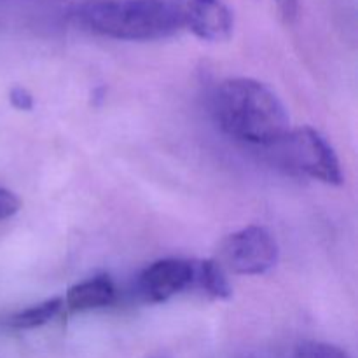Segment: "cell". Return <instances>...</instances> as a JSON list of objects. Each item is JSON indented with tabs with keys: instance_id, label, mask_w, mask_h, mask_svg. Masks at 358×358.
I'll return each mask as SVG.
<instances>
[{
	"instance_id": "8992f818",
	"label": "cell",
	"mask_w": 358,
	"mask_h": 358,
	"mask_svg": "<svg viewBox=\"0 0 358 358\" xmlns=\"http://www.w3.org/2000/svg\"><path fill=\"white\" fill-rule=\"evenodd\" d=\"M194 285V261L161 259L147 266L138 276V292L150 304L166 303Z\"/></svg>"
},
{
	"instance_id": "52a82bcc",
	"label": "cell",
	"mask_w": 358,
	"mask_h": 358,
	"mask_svg": "<svg viewBox=\"0 0 358 358\" xmlns=\"http://www.w3.org/2000/svg\"><path fill=\"white\" fill-rule=\"evenodd\" d=\"M115 297L117 292L112 280L107 276H96L69 289L63 299V306H66L70 313H84L110 306L115 303Z\"/></svg>"
},
{
	"instance_id": "3957f363",
	"label": "cell",
	"mask_w": 358,
	"mask_h": 358,
	"mask_svg": "<svg viewBox=\"0 0 358 358\" xmlns=\"http://www.w3.org/2000/svg\"><path fill=\"white\" fill-rule=\"evenodd\" d=\"M278 145H282L287 163L306 177L327 185L345 182L338 154L317 129L310 126L290 129Z\"/></svg>"
},
{
	"instance_id": "ba28073f",
	"label": "cell",
	"mask_w": 358,
	"mask_h": 358,
	"mask_svg": "<svg viewBox=\"0 0 358 358\" xmlns=\"http://www.w3.org/2000/svg\"><path fill=\"white\" fill-rule=\"evenodd\" d=\"M192 289L201 290L210 299L227 301L233 297L227 271L219 264L217 259L194 261V285Z\"/></svg>"
},
{
	"instance_id": "30bf717a",
	"label": "cell",
	"mask_w": 358,
	"mask_h": 358,
	"mask_svg": "<svg viewBox=\"0 0 358 358\" xmlns=\"http://www.w3.org/2000/svg\"><path fill=\"white\" fill-rule=\"evenodd\" d=\"M297 358H350L338 346L327 343H304L297 348Z\"/></svg>"
},
{
	"instance_id": "7c38bea8",
	"label": "cell",
	"mask_w": 358,
	"mask_h": 358,
	"mask_svg": "<svg viewBox=\"0 0 358 358\" xmlns=\"http://www.w3.org/2000/svg\"><path fill=\"white\" fill-rule=\"evenodd\" d=\"M9 100L17 110H31L34 108V96L24 87H13L9 93Z\"/></svg>"
},
{
	"instance_id": "5bb4252c",
	"label": "cell",
	"mask_w": 358,
	"mask_h": 358,
	"mask_svg": "<svg viewBox=\"0 0 358 358\" xmlns=\"http://www.w3.org/2000/svg\"><path fill=\"white\" fill-rule=\"evenodd\" d=\"M70 2H84V3H87V2H93V0H70Z\"/></svg>"
},
{
	"instance_id": "277c9868",
	"label": "cell",
	"mask_w": 358,
	"mask_h": 358,
	"mask_svg": "<svg viewBox=\"0 0 358 358\" xmlns=\"http://www.w3.org/2000/svg\"><path fill=\"white\" fill-rule=\"evenodd\" d=\"M278 255V243L266 227L248 226L222 241L217 261L227 273L257 276L275 268Z\"/></svg>"
},
{
	"instance_id": "5b68a950",
	"label": "cell",
	"mask_w": 358,
	"mask_h": 358,
	"mask_svg": "<svg viewBox=\"0 0 358 358\" xmlns=\"http://www.w3.org/2000/svg\"><path fill=\"white\" fill-rule=\"evenodd\" d=\"M180 30L201 41L224 42L233 35L234 16L224 0H168Z\"/></svg>"
},
{
	"instance_id": "4fadbf2b",
	"label": "cell",
	"mask_w": 358,
	"mask_h": 358,
	"mask_svg": "<svg viewBox=\"0 0 358 358\" xmlns=\"http://www.w3.org/2000/svg\"><path fill=\"white\" fill-rule=\"evenodd\" d=\"M280 14L285 21H294L299 10V0H275Z\"/></svg>"
},
{
	"instance_id": "9c48e42d",
	"label": "cell",
	"mask_w": 358,
	"mask_h": 358,
	"mask_svg": "<svg viewBox=\"0 0 358 358\" xmlns=\"http://www.w3.org/2000/svg\"><path fill=\"white\" fill-rule=\"evenodd\" d=\"M63 308L65 306H63L62 297H52V299H48L44 303L35 304V306L10 315L6 324L7 327L16 329V331H30V329L42 327V325L55 320Z\"/></svg>"
},
{
	"instance_id": "7a4b0ae2",
	"label": "cell",
	"mask_w": 358,
	"mask_h": 358,
	"mask_svg": "<svg viewBox=\"0 0 358 358\" xmlns=\"http://www.w3.org/2000/svg\"><path fill=\"white\" fill-rule=\"evenodd\" d=\"M80 20L117 41H157L180 31L168 0H93L84 3Z\"/></svg>"
},
{
	"instance_id": "8fae6325",
	"label": "cell",
	"mask_w": 358,
	"mask_h": 358,
	"mask_svg": "<svg viewBox=\"0 0 358 358\" xmlns=\"http://www.w3.org/2000/svg\"><path fill=\"white\" fill-rule=\"evenodd\" d=\"M21 208V199L13 191L0 187V222L16 215Z\"/></svg>"
},
{
	"instance_id": "6da1fadb",
	"label": "cell",
	"mask_w": 358,
	"mask_h": 358,
	"mask_svg": "<svg viewBox=\"0 0 358 358\" xmlns=\"http://www.w3.org/2000/svg\"><path fill=\"white\" fill-rule=\"evenodd\" d=\"M213 114L227 135L252 145H278L290 131V115L278 94L248 77L227 79L217 87Z\"/></svg>"
}]
</instances>
